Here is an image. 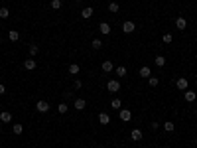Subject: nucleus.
I'll return each instance as SVG.
<instances>
[{"label": "nucleus", "instance_id": "nucleus-25", "mask_svg": "<svg viewBox=\"0 0 197 148\" xmlns=\"http://www.w3.org/2000/svg\"><path fill=\"white\" fill-rule=\"evenodd\" d=\"M116 75H118V77H126V67H116Z\"/></svg>", "mask_w": 197, "mask_h": 148}, {"label": "nucleus", "instance_id": "nucleus-27", "mask_svg": "<svg viewBox=\"0 0 197 148\" xmlns=\"http://www.w3.org/2000/svg\"><path fill=\"white\" fill-rule=\"evenodd\" d=\"M8 16H10V10H8V8H0V18L6 20Z\"/></svg>", "mask_w": 197, "mask_h": 148}, {"label": "nucleus", "instance_id": "nucleus-34", "mask_svg": "<svg viewBox=\"0 0 197 148\" xmlns=\"http://www.w3.org/2000/svg\"><path fill=\"white\" fill-rule=\"evenodd\" d=\"M195 85H197V77H195Z\"/></svg>", "mask_w": 197, "mask_h": 148}, {"label": "nucleus", "instance_id": "nucleus-8", "mask_svg": "<svg viewBox=\"0 0 197 148\" xmlns=\"http://www.w3.org/2000/svg\"><path fill=\"white\" fill-rule=\"evenodd\" d=\"M175 85H178V89H181V91H187V79L185 77H179L178 81H175Z\"/></svg>", "mask_w": 197, "mask_h": 148}, {"label": "nucleus", "instance_id": "nucleus-14", "mask_svg": "<svg viewBox=\"0 0 197 148\" xmlns=\"http://www.w3.org/2000/svg\"><path fill=\"white\" fill-rule=\"evenodd\" d=\"M99 122L100 125H108V122H111V117H108L107 113H100L99 115Z\"/></svg>", "mask_w": 197, "mask_h": 148}, {"label": "nucleus", "instance_id": "nucleus-36", "mask_svg": "<svg viewBox=\"0 0 197 148\" xmlns=\"http://www.w3.org/2000/svg\"><path fill=\"white\" fill-rule=\"evenodd\" d=\"M0 130H2V125H0Z\"/></svg>", "mask_w": 197, "mask_h": 148}, {"label": "nucleus", "instance_id": "nucleus-12", "mask_svg": "<svg viewBox=\"0 0 197 148\" xmlns=\"http://www.w3.org/2000/svg\"><path fill=\"white\" fill-rule=\"evenodd\" d=\"M85 107H87V101L85 99H75V109H77V111H83Z\"/></svg>", "mask_w": 197, "mask_h": 148}, {"label": "nucleus", "instance_id": "nucleus-3", "mask_svg": "<svg viewBox=\"0 0 197 148\" xmlns=\"http://www.w3.org/2000/svg\"><path fill=\"white\" fill-rule=\"evenodd\" d=\"M175 28L178 30H185L187 28V20L183 18V16H178V18H175Z\"/></svg>", "mask_w": 197, "mask_h": 148}, {"label": "nucleus", "instance_id": "nucleus-35", "mask_svg": "<svg viewBox=\"0 0 197 148\" xmlns=\"http://www.w3.org/2000/svg\"><path fill=\"white\" fill-rule=\"evenodd\" d=\"M0 44H2V38H0Z\"/></svg>", "mask_w": 197, "mask_h": 148}, {"label": "nucleus", "instance_id": "nucleus-15", "mask_svg": "<svg viewBox=\"0 0 197 148\" xmlns=\"http://www.w3.org/2000/svg\"><path fill=\"white\" fill-rule=\"evenodd\" d=\"M0 121H2V122H10L12 121V115L8 111H2V113H0Z\"/></svg>", "mask_w": 197, "mask_h": 148}, {"label": "nucleus", "instance_id": "nucleus-21", "mask_svg": "<svg viewBox=\"0 0 197 148\" xmlns=\"http://www.w3.org/2000/svg\"><path fill=\"white\" fill-rule=\"evenodd\" d=\"M91 45H93V49H100V48H103V42H100L99 38H95V40L91 42Z\"/></svg>", "mask_w": 197, "mask_h": 148}, {"label": "nucleus", "instance_id": "nucleus-18", "mask_svg": "<svg viewBox=\"0 0 197 148\" xmlns=\"http://www.w3.org/2000/svg\"><path fill=\"white\" fill-rule=\"evenodd\" d=\"M79 71H81V67H79L77 63H71V65H69V73H71V75H77Z\"/></svg>", "mask_w": 197, "mask_h": 148}, {"label": "nucleus", "instance_id": "nucleus-28", "mask_svg": "<svg viewBox=\"0 0 197 148\" xmlns=\"http://www.w3.org/2000/svg\"><path fill=\"white\" fill-rule=\"evenodd\" d=\"M57 111H59L61 115H65V113H67V103H59V105H57Z\"/></svg>", "mask_w": 197, "mask_h": 148}, {"label": "nucleus", "instance_id": "nucleus-7", "mask_svg": "<svg viewBox=\"0 0 197 148\" xmlns=\"http://www.w3.org/2000/svg\"><path fill=\"white\" fill-rule=\"evenodd\" d=\"M183 97H185L187 103H193V101L197 99V93L195 91H185V93H183Z\"/></svg>", "mask_w": 197, "mask_h": 148}, {"label": "nucleus", "instance_id": "nucleus-9", "mask_svg": "<svg viewBox=\"0 0 197 148\" xmlns=\"http://www.w3.org/2000/svg\"><path fill=\"white\" fill-rule=\"evenodd\" d=\"M99 32L107 36V34H111V26H108L107 22H100V24H99Z\"/></svg>", "mask_w": 197, "mask_h": 148}, {"label": "nucleus", "instance_id": "nucleus-31", "mask_svg": "<svg viewBox=\"0 0 197 148\" xmlns=\"http://www.w3.org/2000/svg\"><path fill=\"white\" fill-rule=\"evenodd\" d=\"M37 49H40V48H37L36 44H32V45H30V53H32V56H36V53H37Z\"/></svg>", "mask_w": 197, "mask_h": 148}, {"label": "nucleus", "instance_id": "nucleus-23", "mask_svg": "<svg viewBox=\"0 0 197 148\" xmlns=\"http://www.w3.org/2000/svg\"><path fill=\"white\" fill-rule=\"evenodd\" d=\"M111 107L112 109H120V107H122V101H120V99H112L111 101Z\"/></svg>", "mask_w": 197, "mask_h": 148}, {"label": "nucleus", "instance_id": "nucleus-11", "mask_svg": "<svg viewBox=\"0 0 197 148\" xmlns=\"http://www.w3.org/2000/svg\"><path fill=\"white\" fill-rule=\"evenodd\" d=\"M93 8H91V6H87V8H83V12H81V16H83V18H85V20H89L91 18V16H93Z\"/></svg>", "mask_w": 197, "mask_h": 148}, {"label": "nucleus", "instance_id": "nucleus-24", "mask_svg": "<svg viewBox=\"0 0 197 148\" xmlns=\"http://www.w3.org/2000/svg\"><path fill=\"white\" fill-rule=\"evenodd\" d=\"M148 83H150V87H158L160 79H158V77H152V75H150V77H148Z\"/></svg>", "mask_w": 197, "mask_h": 148}, {"label": "nucleus", "instance_id": "nucleus-1", "mask_svg": "<svg viewBox=\"0 0 197 148\" xmlns=\"http://www.w3.org/2000/svg\"><path fill=\"white\" fill-rule=\"evenodd\" d=\"M107 89H108L111 93H116V91H120V83L116 81V79H111V81L107 83Z\"/></svg>", "mask_w": 197, "mask_h": 148}, {"label": "nucleus", "instance_id": "nucleus-22", "mask_svg": "<svg viewBox=\"0 0 197 148\" xmlns=\"http://www.w3.org/2000/svg\"><path fill=\"white\" fill-rule=\"evenodd\" d=\"M108 10H111L112 14H116V12L120 10V6H118V4H116V2H111V4H108Z\"/></svg>", "mask_w": 197, "mask_h": 148}, {"label": "nucleus", "instance_id": "nucleus-30", "mask_svg": "<svg viewBox=\"0 0 197 148\" xmlns=\"http://www.w3.org/2000/svg\"><path fill=\"white\" fill-rule=\"evenodd\" d=\"M162 42H164V44H171V34H164V36H162Z\"/></svg>", "mask_w": 197, "mask_h": 148}, {"label": "nucleus", "instance_id": "nucleus-16", "mask_svg": "<svg viewBox=\"0 0 197 148\" xmlns=\"http://www.w3.org/2000/svg\"><path fill=\"white\" fill-rule=\"evenodd\" d=\"M8 38H10V42H18V40H20V32H16V30H10Z\"/></svg>", "mask_w": 197, "mask_h": 148}, {"label": "nucleus", "instance_id": "nucleus-10", "mask_svg": "<svg viewBox=\"0 0 197 148\" xmlns=\"http://www.w3.org/2000/svg\"><path fill=\"white\" fill-rule=\"evenodd\" d=\"M130 138L134 142H138V140H142V130H138V128H134L132 132H130Z\"/></svg>", "mask_w": 197, "mask_h": 148}, {"label": "nucleus", "instance_id": "nucleus-33", "mask_svg": "<svg viewBox=\"0 0 197 148\" xmlns=\"http://www.w3.org/2000/svg\"><path fill=\"white\" fill-rule=\"evenodd\" d=\"M4 93H6V87H4L2 83H0V95H4Z\"/></svg>", "mask_w": 197, "mask_h": 148}, {"label": "nucleus", "instance_id": "nucleus-26", "mask_svg": "<svg viewBox=\"0 0 197 148\" xmlns=\"http://www.w3.org/2000/svg\"><path fill=\"white\" fill-rule=\"evenodd\" d=\"M175 128V125L171 121H167V122H164V130H167V132H171V130Z\"/></svg>", "mask_w": 197, "mask_h": 148}, {"label": "nucleus", "instance_id": "nucleus-17", "mask_svg": "<svg viewBox=\"0 0 197 148\" xmlns=\"http://www.w3.org/2000/svg\"><path fill=\"white\" fill-rule=\"evenodd\" d=\"M112 69H114L112 61H108V59H107V61H103V71H107V73H108V71H112Z\"/></svg>", "mask_w": 197, "mask_h": 148}, {"label": "nucleus", "instance_id": "nucleus-2", "mask_svg": "<svg viewBox=\"0 0 197 148\" xmlns=\"http://www.w3.org/2000/svg\"><path fill=\"white\" fill-rule=\"evenodd\" d=\"M36 111H37V113H47V111H49L47 101H37V103H36Z\"/></svg>", "mask_w": 197, "mask_h": 148}, {"label": "nucleus", "instance_id": "nucleus-13", "mask_svg": "<svg viewBox=\"0 0 197 148\" xmlns=\"http://www.w3.org/2000/svg\"><path fill=\"white\" fill-rule=\"evenodd\" d=\"M24 67H26L28 71H32V69H36V59H26V61H24Z\"/></svg>", "mask_w": 197, "mask_h": 148}, {"label": "nucleus", "instance_id": "nucleus-29", "mask_svg": "<svg viewBox=\"0 0 197 148\" xmlns=\"http://www.w3.org/2000/svg\"><path fill=\"white\" fill-rule=\"evenodd\" d=\"M51 8L53 10H59L61 8V0H51Z\"/></svg>", "mask_w": 197, "mask_h": 148}, {"label": "nucleus", "instance_id": "nucleus-19", "mask_svg": "<svg viewBox=\"0 0 197 148\" xmlns=\"http://www.w3.org/2000/svg\"><path fill=\"white\" fill-rule=\"evenodd\" d=\"M154 63H156L158 67H164V65H166V57H164V56H158L156 59H154Z\"/></svg>", "mask_w": 197, "mask_h": 148}, {"label": "nucleus", "instance_id": "nucleus-6", "mask_svg": "<svg viewBox=\"0 0 197 148\" xmlns=\"http://www.w3.org/2000/svg\"><path fill=\"white\" fill-rule=\"evenodd\" d=\"M138 75H140V77H144V79H148L150 75H152V69H150L148 65H144V67H140V71H138Z\"/></svg>", "mask_w": 197, "mask_h": 148}, {"label": "nucleus", "instance_id": "nucleus-5", "mask_svg": "<svg viewBox=\"0 0 197 148\" xmlns=\"http://www.w3.org/2000/svg\"><path fill=\"white\" fill-rule=\"evenodd\" d=\"M120 121H124V122H128V121H130V118H132V113L130 111H128V109H120Z\"/></svg>", "mask_w": 197, "mask_h": 148}, {"label": "nucleus", "instance_id": "nucleus-32", "mask_svg": "<svg viewBox=\"0 0 197 148\" xmlns=\"http://www.w3.org/2000/svg\"><path fill=\"white\" fill-rule=\"evenodd\" d=\"M73 87H75V89H81V87H83V83H81V81H75V83H73Z\"/></svg>", "mask_w": 197, "mask_h": 148}, {"label": "nucleus", "instance_id": "nucleus-20", "mask_svg": "<svg viewBox=\"0 0 197 148\" xmlns=\"http://www.w3.org/2000/svg\"><path fill=\"white\" fill-rule=\"evenodd\" d=\"M12 130H14V134H22L24 132V126L20 125V122H16V125L12 126Z\"/></svg>", "mask_w": 197, "mask_h": 148}, {"label": "nucleus", "instance_id": "nucleus-4", "mask_svg": "<svg viewBox=\"0 0 197 148\" xmlns=\"http://www.w3.org/2000/svg\"><path fill=\"white\" fill-rule=\"evenodd\" d=\"M134 30H136V24H134V22H124L122 24V32L124 34H132Z\"/></svg>", "mask_w": 197, "mask_h": 148}, {"label": "nucleus", "instance_id": "nucleus-37", "mask_svg": "<svg viewBox=\"0 0 197 148\" xmlns=\"http://www.w3.org/2000/svg\"><path fill=\"white\" fill-rule=\"evenodd\" d=\"M124 148H126V146H124Z\"/></svg>", "mask_w": 197, "mask_h": 148}]
</instances>
